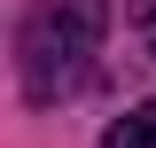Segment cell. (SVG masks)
Instances as JSON below:
<instances>
[{
  "instance_id": "obj_2",
  "label": "cell",
  "mask_w": 156,
  "mask_h": 148,
  "mask_svg": "<svg viewBox=\"0 0 156 148\" xmlns=\"http://www.w3.org/2000/svg\"><path fill=\"white\" fill-rule=\"evenodd\" d=\"M101 148H156V101H140V109H125L109 132H101Z\"/></svg>"
},
{
  "instance_id": "obj_1",
  "label": "cell",
  "mask_w": 156,
  "mask_h": 148,
  "mask_svg": "<svg viewBox=\"0 0 156 148\" xmlns=\"http://www.w3.org/2000/svg\"><path fill=\"white\" fill-rule=\"evenodd\" d=\"M94 47H101V0H47L23 23V86H31V101H62L94 70Z\"/></svg>"
},
{
  "instance_id": "obj_3",
  "label": "cell",
  "mask_w": 156,
  "mask_h": 148,
  "mask_svg": "<svg viewBox=\"0 0 156 148\" xmlns=\"http://www.w3.org/2000/svg\"><path fill=\"white\" fill-rule=\"evenodd\" d=\"M133 31H140V39L156 47V0H133Z\"/></svg>"
}]
</instances>
